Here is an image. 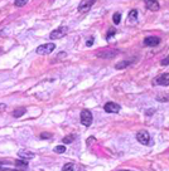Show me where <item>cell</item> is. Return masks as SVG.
Masks as SVG:
<instances>
[{
  "label": "cell",
  "instance_id": "obj_14",
  "mask_svg": "<svg viewBox=\"0 0 169 171\" xmlns=\"http://www.w3.org/2000/svg\"><path fill=\"white\" fill-rule=\"evenodd\" d=\"M14 165H15L17 167H19V170H24V168L28 167V162H27V160H24V161H15Z\"/></svg>",
  "mask_w": 169,
  "mask_h": 171
},
{
  "label": "cell",
  "instance_id": "obj_10",
  "mask_svg": "<svg viewBox=\"0 0 169 171\" xmlns=\"http://www.w3.org/2000/svg\"><path fill=\"white\" fill-rule=\"evenodd\" d=\"M18 156H19L20 158H24V160H30V158H33L35 155H34V152H32V151L20 150V151H18Z\"/></svg>",
  "mask_w": 169,
  "mask_h": 171
},
{
  "label": "cell",
  "instance_id": "obj_16",
  "mask_svg": "<svg viewBox=\"0 0 169 171\" xmlns=\"http://www.w3.org/2000/svg\"><path fill=\"white\" fill-rule=\"evenodd\" d=\"M72 141H74V136H73V135H68V136H66V137L62 138V142H63V143H71Z\"/></svg>",
  "mask_w": 169,
  "mask_h": 171
},
{
  "label": "cell",
  "instance_id": "obj_28",
  "mask_svg": "<svg viewBox=\"0 0 169 171\" xmlns=\"http://www.w3.org/2000/svg\"><path fill=\"white\" fill-rule=\"evenodd\" d=\"M119 171H130V170H119Z\"/></svg>",
  "mask_w": 169,
  "mask_h": 171
},
{
  "label": "cell",
  "instance_id": "obj_9",
  "mask_svg": "<svg viewBox=\"0 0 169 171\" xmlns=\"http://www.w3.org/2000/svg\"><path fill=\"white\" fill-rule=\"evenodd\" d=\"M155 84H159V86H169V73H164L161 74L160 77H158L154 82Z\"/></svg>",
  "mask_w": 169,
  "mask_h": 171
},
{
  "label": "cell",
  "instance_id": "obj_13",
  "mask_svg": "<svg viewBox=\"0 0 169 171\" xmlns=\"http://www.w3.org/2000/svg\"><path fill=\"white\" fill-rule=\"evenodd\" d=\"M131 62H133V60H123V62H120V63L115 64V68H116V69H123V68H125V67L130 65V64H131Z\"/></svg>",
  "mask_w": 169,
  "mask_h": 171
},
{
  "label": "cell",
  "instance_id": "obj_21",
  "mask_svg": "<svg viewBox=\"0 0 169 171\" xmlns=\"http://www.w3.org/2000/svg\"><path fill=\"white\" fill-rule=\"evenodd\" d=\"M15 5L17 7H24L27 3H28V0H15Z\"/></svg>",
  "mask_w": 169,
  "mask_h": 171
},
{
  "label": "cell",
  "instance_id": "obj_23",
  "mask_svg": "<svg viewBox=\"0 0 169 171\" xmlns=\"http://www.w3.org/2000/svg\"><path fill=\"white\" fill-rule=\"evenodd\" d=\"M160 64H161V65H168V64H169V55L165 57V58H163L161 62H160Z\"/></svg>",
  "mask_w": 169,
  "mask_h": 171
},
{
  "label": "cell",
  "instance_id": "obj_20",
  "mask_svg": "<svg viewBox=\"0 0 169 171\" xmlns=\"http://www.w3.org/2000/svg\"><path fill=\"white\" fill-rule=\"evenodd\" d=\"M115 34H116V30L111 28V29L109 30V33H107V35H106V39H107V40H110V39H111V38H112V37H114Z\"/></svg>",
  "mask_w": 169,
  "mask_h": 171
},
{
  "label": "cell",
  "instance_id": "obj_11",
  "mask_svg": "<svg viewBox=\"0 0 169 171\" xmlns=\"http://www.w3.org/2000/svg\"><path fill=\"white\" fill-rule=\"evenodd\" d=\"M145 5L148 7L149 10H158L159 9V3H158V0H145Z\"/></svg>",
  "mask_w": 169,
  "mask_h": 171
},
{
  "label": "cell",
  "instance_id": "obj_2",
  "mask_svg": "<svg viewBox=\"0 0 169 171\" xmlns=\"http://www.w3.org/2000/svg\"><path fill=\"white\" fill-rule=\"evenodd\" d=\"M81 123L83 126H86V127L91 126V123H92V113L89 110H83L81 112Z\"/></svg>",
  "mask_w": 169,
  "mask_h": 171
},
{
  "label": "cell",
  "instance_id": "obj_26",
  "mask_svg": "<svg viewBox=\"0 0 169 171\" xmlns=\"http://www.w3.org/2000/svg\"><path fill=\"white\" fill-rule=\"evenodd\" d=\"M3 108L5 110V108H7V105H4V103H2V105H0V110H3Z\"/></svg>",
  "mask_w": 169,
  "mask_h": 171
},
{
  "label": "cell",
  "instance_id": "obj_8",
  "mask_svg": "<svg viewBox=\"0 0 169 171\" xmlns=\"http://www.w3.org/2000/svg\"><path fill=\"white\" fill-rule=\"evenodd\" d=\"M160 43V39L158 37H148L144 39V45L146 47H156Z\"/></svg>",
  "mask_w": 169,
  "mask_h": 171
},
{
  "label": "cell",
  "instance_id": "obj_17",
  "mask_svg": "<svg viewBox=\"0 0 169 171\" xmlns=\"http://www.w3.org/2000/svg\"><path fill=\"white\" fill-rule=\"evenodd\" d=\"M67 150H66V146H63V145H59V146H56L54 147V152L56 153H63V152H66Z\"/></svg>",
  "mask_w": 169,
  "mask_h": 171
},
{
  "label": "cell",
  "instance_id": "obj_24",
  "mask_svg": "<svg viewBox=\"0 0 169 171\" xmlns=\"http://www.w3.org/2000/svg\"><path fill=\"white\" fill-rule=\"evenodd\" d=\"M86 44H87V47H91V45L94 44V38H90V39H89V42H87Z\"/></svg>",
  "mask_w": 169,
  "mask_h": 171
},
{
  "label": "cell",
  "instance_id": "obj_6",
  "mask_svg": "<svg viewBox=\"0 0 169 171\" xmlns=\"http://www.w3.org/2000/svg\"><path fill=\"white\" fill-rule=\"evenodd\" d=\"M136 140L141 143V145H148L149 143V141H150V135H149V132L148 131H139L138 133H136Z\"/></svg>",
  "mask_w": 169,
  "mask_h": 171
},
{
  "label": "cell",
  "instance_id": "obj_4",
  "mask_svg": "<svg viewBox=\"0 0 169 171\" xmlns=\"http://www.w3.org/2000/svg\"><path fill=\"white\" fill-rule=\"evenodd\" d=\"M67 33H68V28H67V27H61V28H58V29L53 30V32L49 34V38L56 40V39L63 38V37H64Z\"/></svg>",
  "mask_w": 169,
  "mask_h": 171
},
{
  "label": "cell",
  "instance_id": "obj_22",
  "mask_svg": "<svg viewBox=\"0 0 169 171\" xmlns=\"http://www.w3.org/2000/svg\"><path fill=\"white\" fill-rule=\"evenodd\" d=\"M52 137V133H49V132H43V133H41V138L42 140H48V138H51Z\"/></svg>",
  "mask_w": 169,
  "mask_h": 171
},
{
  "label": "cell",
  "instance_id": "obj_15",
  "mask_svg": "<svg viewBox=\"0 0 169 171\" xmlns=\"http://www.w3.org/2000/svg\"><path fill=\"white\" fill-rule=\"evenodd\" d=\"M25 111H27V110H25L24 107H20V108H18V110H15L13 115H14V117H15V118H19L20 116H23V115L25 113Z\"/></svg>",
  "mask_w": 169,
  "mask_h": 171
},
{
  "label": "cell",
  "instance_id": "obj_25",
  "mask_svg": "<svg viewBox=\"0 0 169 171\" xmlns=\"http://www.w3.org/2000/svg\"><path fill=\"white\" fill-rule=\"evenodd\" d=\"M92 141H95V137H90V138L87 140V145H91Z\"/></svg>",
  "mask_w": 169,
  "mask_h": 171
},
{
  "label": "cell",
  "instance_id": "obj_5",
  "mask_svg": "<svg viewBox=\"0 0 169 171\" xmlns=\"http://www.w3.org/2000/svg\"><path fill=\"white\" fill-rule=\"evenodd\" d=\"M96 0H82L78 5V12L79 13H84V12H89L91 9V7L95 4Z\"/></svg>",
  "mask_w": 169,
  "mask_h": 171
},
{
  "label": "cell",
  "instance_id": "obj_1",
  "mask_svg": "<svg viewBox=\"0 0 169 171\" xmlns=\"http://www.w3.org/2000/svg\"><path fill=\"white\" fill-rule=\"evenodd\" d=\"M54 49H56V44H54V43H47V44H42V45H39V47L37 48L35 52H37L39 55H44V54H49V53H52Z\"/></svg>",
  "mask_w": 169,
  "mask_h": 171
},
{
  "label": "cell",
  "instance_id": "obj_18",
  "mask_svg": "<svg viewBox=\"0 0 169 171\" xmlns=\"http://www.w3.org/2000/svg\"><path fill=\"white\" fill-rule=\"evenodd\" d=\"M62 171H74V165H73L72 162H69V163H66V165L63 166Z\"/></svg>",
  "mask_w": 169,
  "mask_h": 171
},
{
  "label": "cell",
  "instance_id": "obj_12",
  "mask_svg": "<svg viewBox=\"0 0 169 171\" xmlns=\"http://www.w3.org/2000/svg\"><path fill=\"white\" fill-rule=\"evenodd\" d=\"M128 18H129V20H130L131 23H135V22L138 20V10H131V12L129 13Z\"/></svg>",
  "mask_w": 169,
  "mask_h": 171
},
{
  "label": "cell",
  "instance_id": "obj_7",
  "mask_svg": "<svg viewBox=\"0 0 169 171\" xmlns=\"http://www.w3.org/2000/svg\"><path fill=\"white\" fill-rule=\"evenodd\" d=\"M104 110H105V112H107V113H117V112H120L121 107H120L117 103H115V102H107V103L104 106Z\"/></svg>",
  "mask_w": 169,
  "mask_h": 171
},
{
  "label": "cell",
  "instance_id": "obj_29",
  "mask_svg": "<svg viewBox=\"0 0 169 171\" xmlns=\"http://www.w3.org/2000/svg\"><path fill=\"white\" fill-rule=\"evenodd\" d=\"M0 50H2V49H0Z\"/></svg>",
  "mask_w": 169,
  "mask_h": 171
},
{
  "label": "cell",
  "instance_id": "obj_3",
  "mask_svg": "<svg viewBox=\"0 0 169 171\" xmlns=\"http://www.w3.org/2000/svg\"><path fill=\"white\" fill-rule=\"evenodd\" d=\"M117 54H119V50H116V49H104L97 53V57L104 58V59H110V58L116 57Z\"/></svg>",
  "mask_w": 169,
  "mask_h": 171
},
{
  "label": "cell",
  "instance_id": "obj_27",
  "mask_svg": "<svg viewBox=\"0 0 169 171\" xmlns=\"http://www.w3.org/2000/svg\"><path fill=\"white\" fill-rule=\"evenodd\" d=\"M78 171H86V170H84V168H82V167H81V168H79Z\"/></svg>",
  "mask_w": 169,
  "mask_h": 171
},
{
  "label": "cell",
  "instance_id": "obj_19",
  "mask_svg": "<svg viewBox=\"0 0 169 171\" xmlns=\"http://www.w3.org/2000/svg\"><path fill=\"white\" fill-rule=\"evenodd\" d=\"M112 20H114L115 24H119L120 20H121V14H120V13H115L114 17H112Z\"/></svg>",
  "mask_w": 169,
  "mask_h": 171
}]
</instances>
